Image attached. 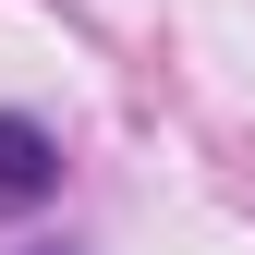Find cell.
Instances as JSON below:
<instances>
[{
	"label": "cell",
	"instance_id": "cell-2",
	"mask_svg": "<svg viewBox=\"0 0 255 255\" xmlns=\"http://www.w3.org/2000/svg\"><path fill=\"white\" fill-rule=\"evenodd\" d=\"M37 255H61V243H37Z\"/></svg>",
	"mask_w": 255,
	"mask_h": 255
},
{
	"label": "cell",
	"instance_id": "cell-1",
	"mask_svg": "<svg viewBox=\"0 0 255 255\" xmlns=\"http://www.w3.org/2000/svg\"><path fill=\"white\" fill-rule=\"evenodd\" d=\"M61 195V134H49V122L37 110H0V207H49Z\"/></svg>",
	"mask_w": 255,
	"mask_h": 255
}]
</instances>
